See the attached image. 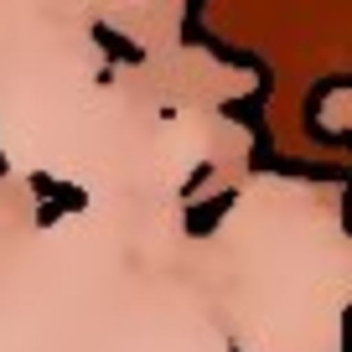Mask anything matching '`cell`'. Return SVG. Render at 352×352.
<instances>
[{"instance_id": "obj_1", "label": "cell", "mask_w": 352, "mask_h": 352, "mask_svg": "<svg viewBox=\"0 0 352 352\" xmlns=\"http://www.w3.org/2000/svg\"><path fill=\"white\" fill-rule=\"evenodd\" d=\"M233 202H239V192L228 187V192H212V197L197 202V208H187V233H192V239H208V233L218 228V218L233 208Z\"/></svg>"}, {"instance_id": "obj_2", "label": "cell", "mask_w": 352, "mask_h": 352, "mask_svg": "<svg viewBox=\"0 0 352 352\" xmlns=\"http://www.w3.org/2000/svg\"><path fill=\"white\" fill-rule=\"evenodd\" d=\"M94 42L104 47V57H114V63H124V67L145 63V47H135L124 32H114V26H104V21H94Z\"/></svg>"}, {"instance_id": "obj_3", "label": "cell", "mask_w": 352, "mask_h": 352, "mask_svg": "<svg viewBox=\"0 0 352 352\" xmlns=\"http://www.w3.org/2000/svg\"><path fill=\"white\" fill-rule=\"evenodd\" d=\"M208 182H212V161H197V166L187 171V182H182V202H187V197H197V192L208 187Z\"/></svg>"}, {"instance_id": "obj_4", "label": "cell", "mask_w": 352, "mask_h": 352, "mask_svg": "<svg viewBox=\"0 0 352 352\" xmlns=\"http://www.w3.org/2000/svg\"><path fill=\"white\" fill-rule=\"evenodd\" d=\"M63 212H78V208H73V202H42V208H36V228H52Z\"/></svg>"}, {"instance_id": "obj_5", "label": "cell", "mask_w": 352, "mask_h": 352, "mask_svg": "<svg viewBox=\"0 0 352 352\" xmlns=\"http://www.w3.org/2000/svg\"><path fill=\"white\" fill-rule=\"evenodd\" d=\"M0 176H6V155H0Z\"/></svg>"}, {"instance_id": "obj_6", "label": "cell", "mask_w": 352, "mask_h": 352, "mask_svg": "<svg viewBox=\"0 0 352 352\" xmlns=\"http://www.w3.org/2000/svg\"><path fill=\"white\" fill-rule=\"evenodd\" d=\"M233 352H243V347H233Z\"/></svg>"}]
</instances>
